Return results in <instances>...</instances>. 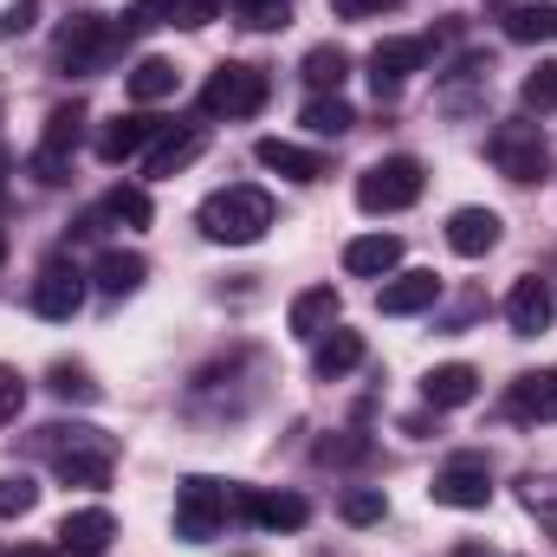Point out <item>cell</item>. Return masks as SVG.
<instances>
[{
	"mask_svg": "<svg viewBox=\"0 0 557 557\" xmlns=\"http://www.w3.org/2000/svg\"><path fill=\"white\" fill-rule=\"evenodd\" d=\"M39 447L52 454V467H59L65 486H104V480H111V460H117V441L98 434V428H85V421H52V428H39Z\"/></svg>",
	"mask_w": 557,
	"mask_h": 557,
	"instance_id": "1",
	"label": "cell"
},
{
	"mask_svg": "<svg viewBox=\"0 0 557 557\" xmlns=\"http://www.w3.org/2000/svg\"><path fill=\"white\" fill-rule=\"evenodd\" d=\"M267 227H273V195L253 188V182L221 188V195L201 201V234L221 240V247H253V240H267Z\"/></svg>",
	"mask_w": 557,
	"mask_h": 557,
	"instance_id": "2",
	"label": "cell"
},
{
	"mask_svg": "<svg viewBox=\"0 0 557 557\" xmlns=\"http://www.w3.org/2000/svg\"><path fill=\"white\" fill-rule=\"evenodd\" d=\"M421 188H428V175H421L416 156H383L357 175V208L363 214H403L421 201Z\"/></svg>",
	"mask_w": 557,
	"mask_h": 557,
	"instance_id": "3",
	"label": "cell"
},
{
	"mask_svg": "<svg viewBox=\"0 0 557 557\" xmlns=\"http://www.w3.org/2000/svg\"><path fill=\"white\" fill-rule=\"evenodd\" d=\"M486 156H493V169L506 182H545L552 175V143H545V124H532V117L499 124L486 137Z\"/></svg>",
	"mask_w": 557,
	"mask_h": 557,
	"instance_id": "4",
	"label": "cell"
},
{
	"mask_svg": "<svg viewBox=\"0 0 557 557\" xmlns=\"http://www.w3.org/2000/svg\"><path fill=\"white\" fill-rule=\"evenodd\" d=\"M267 98H273V78L260 72V65H221L208 85H201V111L208 117H227V124H240V117H260L267 111Z\"/></svg>",
	"mask_w": 557,
	"mask_h": 557,
	"instance_id": "5",
	"label": "cell"
},
{
	"mask_svg": "<svg viewBox=\"0 0 557 557\" xmlns=\"http://www.w3.org/2000/svg\"><path fill=\"white\" fill-rule=\"evenodd\" d=\"M117 46H124V33H117L111 20L85 13V20H72V26L59 33L52 59H59V72H65V78H91V72H104V65L117 59Z\"/></svg>",
	"mask_w": 557,
	"mask_h": 557,
	"instance_id": "6",
	"label": "cell"
},
{
	"mask_svg": "<svg viewBox=\"0 0 557 557\" xmlns=\"http://www.w3.org/2000/svg\"><path fill=\"white\" fill-rule=\"evenodd\" d=\"M221 525H227V486H221V480H208V473L182 480V486H175V539L208 545Z\"/></svg>",
	"mask_w": 557,
	"mask_h": 557,
	"instance_id": "7",
	"label": "cell"
},
{
	"mask_svg": "<svg viewBox=\"0 0 557 557\" xmlns=\"http://www.w3.org/2000/svg\"><path fill=\"white\" fill-rule=\"evenodd\" d=\"M428 499H434V506H454V512H480V506L493 499V473H486V460H480V454H454V460L434 473Z\"/></svg>",
	"mask_w": 557,
	"mask_h": 557,
	"instance_id": "8",
	"label": "cell"
},
{
	"mask_svg": "<svg viewBox=\"0 0 557 557\" xmlns=\"http://www.w3.org/2000/svg\"><path fill=\"white\" fill-rule=\"evenodd\" d=\"M78 143H85V111H78V104H59V111L46 117V131H39L33 175H39V182H65V169H72Z\"/></svg>",
	"mask_w": 557,
	"mask_h": 557,
	"instance_id": "9",
	"label": "cell"
},
{
	"mask_svg": "<svg viewBox=\"0 0 557 557\" xmlns=\"http://www.w3.org/2000/svg\"><path fill=\"white\" fill-rule=\"evenodd\" d=\"M428 59H434V39H428V33H396V39H376V52H370V85H376V98H383V91H396L403 78L428 72Z\"/></svg>",
	"mask_w": 557,
	"mask_h": 557,
	"instance_id": "10",
	"label": "cell"
},
{
	"mask_svg": "<svg viewBox=\"0 0 557 557\" xmlns=\"http://www.w3.org/2000/svg\"><path fill=\"white\" fill-rule=\"evenodd\" d=\"M499 234H506V221H499L493 208H454V214H447V247H454L460 260L493 253V247H499Z\"/></svg>",
	"mask_w": 557,
	"mask_h": 557,
	"instance_id": "11",
	"label": "cell"
},
{
	"mask_svg": "<svg viewBox=\"0 0 557 557\" xmlns=\"http://www.w3.org/2000/svg\"><path fill=\"white\" fill-rule=\"evenodd\" d=\"M552 318H557L552 285H545V278H519V285H512V298H506V324H512L519 337H545V331H552Z\"/></svg>",
	"mask_w": 557,
	"mask_h": 557,
	"instance_id": "12",
	"label": "cell"
},
{
	"mask_svg": "<svg viewBox=\"0 0 557 557\" xmlns=\"http://www.w3.org/2000/svg\"><path fill=\"white\" fill-rule=\"evenodd\" d=\"M78 305H85V278L72 273V267H59V260H52L46 273L33 278V311H39V318L65 324V318L78 311Z\"/></svg>",
	"mask_w": 557,
	"mask_h": 557,
	"instance_id": "13",
	"label": "cell"
},
{
	"mask_svg": "<svg viewBox=\"0 0 557 557\" xmlns=\"http://www.w3.org/2000/svg\"><path fill=\"white\" fill-rule=\"evenodd\" d=\"M434 298H441V278L416 267V273H389V278H383L376 311H383V318H416V311H428Z\"/></svg>",
	"mask_w": 557,
	"mask_h": 557,
	"instance_id": "14",
	"label": "cell"
},
{
	"mask_svg": "<svg viewBox=\"0 0 557 557\" xmlns=\"http://www.w3.org/2000/svg\"><path fill=\"white\" fill-rule=\"evenodd\" d=\"M111 539H117V519H111L104 506H78V512H65V525H59V545L72 557H98Z\"/></svg>",
	"mask_w": 557,
	"mask_h": 557,
	"instance_id": "15",
	"label": "cell"
},
{
	"mask_svg": "<svg viewBox=\"0 0 557 557\" xmlns=\"http://www.w3.org/2000/svg\"><path fill=\"white\" fill-rule=\"evenodd\" d=\"M403 267V240L396 234H357L344 247V273L350 278H389Z\"/></svg>",
	"mask_w": 557,
	"mask_h": 557,
	"instance_id": "16",
	"label": "cell"
},
{
	"mask_svg": "<svg viewBox=\"0 0 557 557\" xmlns=\"http://www.w3.org/2000/svg\"><path fill=\"white\" fill-rule=\"evenodd\" d=\"M156 131H162V117H149V111L111 117V124L98 131V162H111V169H117V162H131V156H137L143 143L156 137Z\"/></svg>",
	"mask_w": 557,
	"mask_h": 557,
	"instance_id": "17",
	"label": "cell"
},
{
	"mask_svg": "<svg viewBox=\"0 0 557 557\" xmlns=\"http://www.w3.org/2000/svg\"><path fill=\"white\" fill-rule=\"evenodd\" d=\"M337 311H344V298H337V285H305V292L292 298V311H285V324H292L298 337H324V331L337 324Z\"/></svg>",
	"mask_w": 557,
	"mask_h": 557,
	"instance_id": "18",
	"label": "cell"
},
{
	"mask_svg": "<svg viewBox=\"0 0 557 557\" xmlns=\"http://www.w3.org/2000/svg\"><path fill=\"white\" fill-rule=\"evenodd\" d=\"M421 396H428V409H467L480 396V370L473 363H441V370L421 376Z\"/></svg>",
	"mask_w": 557,
	"mask_h": 557,
	"instance_id": "19",
	"label": "cell"
},
{
	"mask_svg": "<svg viewBox=\"0 0 557 557\" xmlns=\"http://www.w3.org/2000/svg\"><path fill=\"white\" fill-rule=\"evenodd\" d=\"M253 156H260V169H273L285 182H318L324 175V156L318 149H298V143H285V137H260Z\"/></svg>",
	"mask_w": 557,
	"mask_h": 557,
	"instance_id": "20",
	"label": "cell"
},
{
	"mask_svg": "<svg viewBox=\"0 0 557 557\" xmlns=\"http://www.w3.org/2000/svg\"><path fill=\"white\" fill-rule=\"evenodd\" d=\"M357 363H363V331H344V324H337V331H324V337H318V350H311V370H318L324 383L350 376Z\"/></svg>",
	"mask_w": 557,
	"mask_h": 557,
	"instance_id": "21",
	"label": "cell"
},
{
	"mask_svg": "<svg viewBox=\"0 0 557 557\" xmlns=\"http://www.w3.org/2000/svg\"><path fill=\"white\" fill-rule=\"evenodd\" d=\"M506 416L512 421H557V376H519L506 389Z\"/></svg>",
	"mask_w": 557,
	"mask_h": 557,
	"instance_id": "22",
	"label": "cell"
},
{
	"mask_svg": "<svg viewBox=\"0 0 557 557\" xmlns=\"http://www.w3.org/2000/svg\"><path fill=\"white\" fill-rule=\"evenodd\" d=\"M91 278H98L104 298H131L143 278H149V260H143V253H124V247H111V253L91 267Z\"/></svg>",
	"mask_w": 557,
	"mask_h": 557,
	"instance_id": "23",
	"label": "cell"
},
{
	"mask_svg": "<svg viewBox=\"0 0 557 557\" xmlns=\"http://www.w3.org/2000/svg\"><path fill=\"white\" fill-rule=\"evenodd\" d=\"M201 149H208V131H201V124H182V131H169V137L149 149V175H175V169H188Z\"/></svg>",
	"mask_w": 557,
	"mask_h": 557,
	"instance_id": "24",
	"label": "cell"
},
{
	"mask_svg": "<svg viewBox=\"0 0 557 557\" xmlns=\"http://www.w3.org/2000/svg\"><path fill=\"white\" fill-rule=\"evenodd\" d=\"M247 512H253L267 532H298V525L311 519V506H305L298 493H247Z\"/></svg>",
	"mask_w": 557,
	"mask_h": 557,
	"instance_id": "25",
	"label": "cell"
},
{
	"mask_svg": "<svg viewBox=\"0 0 557 557\" xmlns=\"http://www.w3.org/2000/svg\"><path fill=\"white\" fill-rule=\"evenodd\" d=\"M298 124H305L311 137H331V143H337L344 131H350V124H357V111H350V104H344L337 91H318V98H311V104L298 111Z\"/></svg>",
	"mask_w": 557,
	"mask_h": 557,
	"instance_id": "26",
	"label": "cell"
},
{
	"mask_svg": "<svg viewBox=\"0 0 557 557\" xmlns=\"http://www.w3.org/2000/svg\"><path fill=\"white\" fill-rule=\"evenodd\" d=\"M182 91V72L169 65V59H137L131 65V98L137 104H162V98H175Z\"/></svg>",
	"mask_w": 557,
	"mask_h": 557,
	"instance_id": "27",
	"label": "cell"
},
{
	"mask_svg": "<svg viewBox=\"0 0 557 557\" xmlns=\"http://www.w3.org/2000/svg\"><path fill=\"white\" fill-rule=\"evenodd\" d=\"M506 39H519V46H552L557 39V7L552 0H539V7H512V13H506Z\"/></svg>",
	"mask_w": 557,
	"mask_h": 557,
	"instance_id": "28",
	"label": "cell"
},
{
	"mask_svg": "<svg viewBox=\"0 0 557 557\" xmlns=\"http://www.w3.org/2000/svg\"><path fill=\"white\" fill-rule=\"evenodd\" d=\"M344 78H350V52H344V46H311V52H305V85L337 91Z\"/></svg>",
	"mask_w": 557,
	"mask_h": 557,
	"instance_id": "29",
	"label": "cell"
},
{
	"mask_svg": "<svg viewBox=\"0 0 557 557\" xmlns=\"http://www.w3.org/2000/svg\"><path fill=\"white\" fill-rule=\"evenodd\" d=\"M98 214H104V221H117V227H149V214H156V208H149V195H143V188L117 182V188L104 195V208H98Z\"/></svg>",
	"mask_w": 557,
	"mask_h": 557,
	"instance_id": "30",
	"label": "cell"
},
{
	"mask_svg": "<svg viewBox=\"0 0 557 557\" xmlns=\"http://www.w3.org/2000/svg\"><path fill=\"white\" fill-rule=\"evenodd\" d=\"M337 512H344V525H383L389 499H383V486H350V493L337 499Z\"/></svg>",
	"mask_w": 557,
	"mask_h": 557,
	"instance_id": "31",
	"label": "cell"
},
{
	"mask_svg": "<svg viewBox=\"0 0 557 557\" xmlns=\"http://www.w3.org/2000/svg\"><path fill=\"white\" fill-rule=\"evenodd\" d=\"M519 104H525V111H539V117H545V111H557V59H545V65H532V72H525Z\"/></svg>",
	"mask_w": 557,
	"mask_h": 557,
	"instance_id": "32",
	"label": "cell"
},
{
	"mask_svg": "<svg viewBox=\"0 0 557 557\" xmlns=\"http://www.w3.org/2000/svg\"><path fill=\"white\" fill-rule=\"evenodd\" d=\"M39 506V486L26 473H0V519H26Z\"/></svg>",
	"mask_w": 557,
	"mask_h": 557,
	"instance_id": "33",
	"label": "cell"
},
{
	"mask_svg": "<svg viewBox=\"0 0 557 557\" xmlns=\"http://www.w3.org/2000/svg\"><path fill=\"white\" fill-rule=\"evenodd\" d=\"M52 396H65V403H98V383H91L78 363H52Z\"/></svg>",
	"mask_w": 557,
	"mask_h": 557,
	"instance_id": "34",
	"label": "cell"
},
{
	"mask_svg": "<svg viewBox=\"0 0 557 557\" xmlns=\"http://www.w3.org/2000/svg\"><path fill=\"white\" fill-rule=\"evenodd\" d=\"M234 13H240L247 26H260V33H273V26H285V13H292V0H234Z\"/></svg>",
	"mask_w": 557,
	"mask_h": 557,
	"instance_id": "35",
	"label": "cell"
},
{
	"mask_svg": "<svg viewBox=\"0 0 557 557\" xmlns=\"http://www.w3.org/2000/svg\"><path fill=\"white\" fill-rule=\"evenodd\" d=\"M162 20H175V0H137V7H124V26L117 33H149Z\"/></svg>",
	"mask_w": 557,
	"mask_h": 557,
	"instance_id": "36",
	"label": "cell"
},
{
	"mask_svg": "<svg viewBox=\"0 0 557 557\" xmlns=\"http://www.w3.org/2000/svg\"><path fill=\"white\" fill-rule=\"evenodd\" d=\"M318 460H324V467H350V460H370V441H363V434H337V441H318Z\"/></svg>",
	"mask_w": 557,
	"mask_h": 557,
	"instance_id": "37",
	"label": "cell"
},
{
	"mask_svg": "<svg viewBox=\"0 0 557 557\" xmlns=\"http://www.w3.org/2000/svg\"><path fill=\"white\" fill-rule=\"evenodd\" d=\"M20 409H26V383L0 363V428H7V421H20Z\"/></svg>",
	"mask_w": 557,
	"mask_h": 557,
	"instance_id": "38",
	"label": "cell"
},
{
	"mask_svg": "<svg viewBox=\"0 0 557 557\" xmlns=\"http://www.w3.org/2000/svg\"><path fill=\"white\" fill-rule=\"evenodd\" d=\"M39 20V0H7L0 7V39H13V33H26Z\"/></svg>",
	"mask_w": 557,
	"mask_h": 557,
	"instance_id": "39",
	"label": "cell"
},
{
	"mask_svg": "<svg viewBox=\"0 0 557 557\" xmlns=\"http://www.w3.org/2000/svg\"><path fill=\"white\" fill-rule=\"evenodd\" d=\"M221 7L227 0H175V20L169 26H208V20H221Z\"/></svg>",
	"mask_w": 557,
	"mask_h": 557,
	"instance_id": "40",
	"label": "cell"
},
{
	"mask_svg": "<svg viewBox=\"0 0 557 557\" xmlns=\"http://www.w3.org/2000/svg\"><path fill=\"white\" fill-rule=\"evenodd\" d=\"M389 7H403V0H331L337 20H376V13H389Z\"/></svg>",
	"mask_w": 557,
	"mask_h": 557,
	"instance_id": "41",
	"label": "cell"
},
{
	"mask_svg": "<svg viewBox=\"0 0 557 557\" xmlns=\"http://www.w3.org/2000/svg\"><path fill=\"white\" fill-rule=\"evenodd\" d=\"M7 557H52V552H46V545H13Z\"/></svg>",
	"mask_w": 557,
	"mask_h": 557,
	"instance_id": "42",
	"label": "cell"
},
{
	"mask_svg": "<svg viewBox=\"0 0 557 557\" xmlns=\"http://www.w3.org/2000/svg\"><path fill=\"white\" fill-rule=\"evenodd\" d=\"M454 557H493V552H480V545H460V552H454Z\"/></svg>",
	"mask_w": 557,
	"mask_h": 557,
	"instance_id": "43",
	"label": "cell"
},
{
	"mask_svg": "<svg viewBox=\"0 0 557 557\" xmlns=\"http://www.w3.org/2000/svg\"><path fill=\"white\" fill-rule=\"evenodd\" d=\"M0 182H7V149H0Z\"/></svg>",
	"mask_w": 557,
	"mask_h": 557,
	"instance_id": "44",
	"label": "cell"
},
{
	"mask_svg": "<svg viewBox=\"0 0 557 557\" xmlns=\"http://www.w3.org/2000/svg\"><path fill=\"white\" fill-rule=\"evenodd\" d=\"M0 260H7V234H0Z\"/></svg>",
	"mask_w": 557,
	"mask_h": 557,
	"instance_id": "45",
	"label": "cell"
},
{
	"mask_svg": "<svg viewBox=\"0 0 557 557\" xmlns=\"http://www.w3.org/2000/svg\"><path fill=\"white\" fill-rule=\"evenodd\" d=\"M552 376H557V370H552Z\"/></svg>",
	"mask_w": 557,
	"mask_h": 557,
	"instance_id": "46",
	"label": "cell"
}]
</instances>
